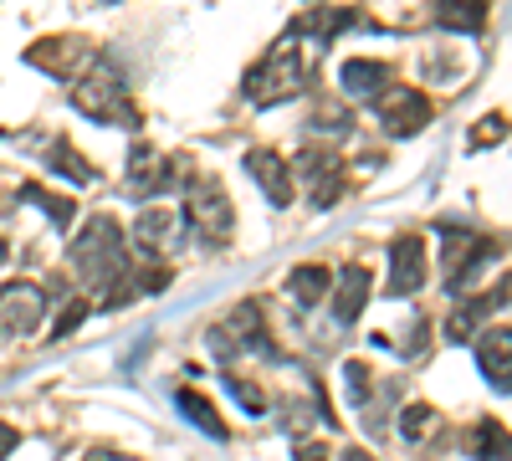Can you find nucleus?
Masks as SVG:
<instances>
[{"label":"nucleus","instance_id":"1","mask_svg":"<svg viewBox=\"0 0 512 461\" xmlns=\"http://www.w3.org/2000/svg\"><path fill=\"white\" fill-rule=\"evenodd\" d=\"M72 272L88 292H98L103 308H118L128 298H139L134 267H128V246H123V231H118L113 216H93L88 226H82V236L72 241Z\"/></svg>","mask_w":512,"mask_h":461},{"label":"nucleus","instance_id":"2","mask_svg":"<svg viewBox=\"0 0 512 461\" xmlns=\"http://www.w3.org/2000/svg\"><path fill=\"white\" fill-rule=\"evenodd\" d=\"M318 57H323V41L308 36L303 26H292L287 36H277L267 47V57L246 72V103L277 108L287 98H303L318 82Z\"/></svg>","mask_w":512,"mask_h":461},{"label":"nucleus","instance_id":"3","mask_svg":"<svg viewBox=\"0 0 512 461\" xmlns=\"http://www.w3.org/2000/svg\"><path fill=\"white\" fill-rule=\"evenodd\" d=\"M72 103H77V113H88L98 123H128V129H139V113L123 93V77L108 62H88L72 77Z\"/></svg>","mask_w":512,"mask_h":461},{"label":"nucleus","instance_id":"4","mask_svg":"<svg viewBox=\"0 0 512 461\" xmlns=\"http://www.w3.org/2000/svg\"><path fill=\"white\" fill-rule=\"evenodd\" d=\"M180 216L195 226V236H200L210 251H221V246L236 236V211H231V195L221 190V180H195Z\"/></svg>","mask_w":512,"mask_h":461},{"label":"nucleus","instance_id":"5","mask_svg":"<svg viewBox=\"0 0 512 461\" xmlns=\"http://www.w3.org/2000/svg\"><path fill=\"white\" fill-rule=\"evenodd\" d=\"M210 354H216L221 364H231L236 354H272V339H267V318L256 303H236L216 328L205 333Z\"/></svg>","mask_w":512,"mask_h":461},{"label":"nucleus","instance_id":"6","mask_svg":"<svg viewBox=\"0 0 512 461\" xmlns=\"http://www.w3.org/2000/svg\"><path fill=\"white\" fill-rule=\"evenodd\" d=\"M374 118H379V129L390 134V139H410V134H420L425 123L436 118V108H431V98H425L420 88L395 82V88H379L374 93Z\"/></svg>","mask_w":512,"mask_h":461},{"label":"nucleus","instance_id":"7","mask_svg":"<svg viewBox=\"0 0 512 461\" xmlns=\"http://www.w3.org/2000/svg\"><path fill=\"white\" fill-rule=\"evenodd\" d=\"M47 318V287L41 282H6L0 287V344L31 339Z\"/></svg>","mask_w":512,"mask_h":461},{"label":"nucleus","instance_id":"8","mask_svg":"<svg viewBox=\"0 0 512 461\" xmlns=\"http://www.w3.org/2000/svg\"><path fill=\"white\" fill-rule=\"evenodd\" d=\"M180 226H185V216L175 205H144L139 221H134V246L144 257H169V251H180V241H185Z\"/></svg>","mask_w":512,"mask_h":461},{"label":"nucleus","instance_id":"9","mask_svg":"<svg viewBox=\"0 0 512 461\" xmlns=\"http://www.w3.org/2000/svg\"><path fill=\"white\" fill-rule=\"evenodd\" d=\"M425 287V236H395L390 241V282H384V292L390 298H415V292Z\"/></svg>","mask_w":512,"mask_h":461},{"label":"nucleus","instance_id":"10","mask_svg":"<svg viewBox=\"0 0 512 461\" xmlns=\"http://www.w3.org/2000/svg\"><path fill=\"white\" fill-rule=\"evenodd\" d=\"M297 170L308 175V190H313V205H318V211H328V205L344 200L349 180H344V164H338L333 149H303V154H297Z\"/></svg>","mask_w":512,"mask_h":461},{"label":"nucleus","instance_id":"11","mask_svg":"<svg viewBox=\"0 0 512 461\" xmlns=\"http://www.w3.org/2000/svg\"><path fill=\"white\" fill-rule=\"evenodd\" d=\"M185 170L180 159H164V149L154 144H134V154H128V195H154L164 190L169 180H175Z\"/></svg>","mask_w":512,"mask_h":461},{"label":"nucleus","instance_id":"12","mask_svg":"<svg viewBox=\"0 0 512 461\" xmlns=\"http://www.w3.org/2000/svg\"><path fill=\"white\" fill-rule=\"evenodd\" d=\"M26 57L41 72H52V77H77L82 67L93 62V52H88V41H82V36H47V41H36Z\"/></svg>","mask_w":512,"mask_h":461},{"label":"nucleus","instance_id":"13","mask_svg":"<svg viewBox=\"0 0 512 461\" xmlns=\"http://www.w3.org/2000/svg\"><path fill=\"white\" fill-rule=\"evenodd\" d=\"M246 175L256 180V190H262L272 205H292V170H287V159L277 149H246Z\"/></svg>","mask_w":512,"mask_h":461},{"label":"nucleus","instance_id":"14","mask_svg":"<svg viewBox=\"0 0 512 461\" xmlns=\"http://www.w3.org/2000/svg\"><path fill=\"white\" fill-rule=\"evenodd\" d=\"M477 364H482V374L492 380L497 395L512 390V333H507V323H497L492 333L477 339Z\"/></svg>","mask_w":512,"mask_h":461},{"label":"nucleus","instance_id":"15","mask_svg":"<svg viewBox=\"0 0 512 461\" xmlns=\"http://www.w3.org/2000/svg\"><path fill=\"white\" fill-rule=\"evenodd\" d=\"M333 318L338 323H354L359 313H364V303H369V267H344L333 277Z\"/></svg>","mask_w":512,"mask_h":461},{"label":"nucleus","instance_id":"16","mask_svg":"<svg viewBox=\"0 0 512 461\" xmlns=\"http://www.w3.org/2000/svg\"><path fill=\"white\" fill-rule=\"evenodd\" d=\"M338 82H344L349 98H374L379 88H390V67L369 62V57H349L344 67H338Z\"/></svg>","mask_w":512,"mask_h":461},{"label":"nucleus","instance_id":"17","mask_svg":"<svg viewBox=\"0 0 512 461\" xmlns=\"http://www.w3.org/2000/svg\"><path fill=\"white\" fill-rule=\"evenodd\" d=\"M441 431H446V415H441L436 405H405V410H400V441H405V446L420 451V446H431Z\"/></svg>","mask_w":512,"mask_h":461},{"label":"nucleus","instance_id":"18","mask_svg":"<svg viewBox=\"0 0 512 461\" xmlns=\"http://www.w3.org/2000/svg\"><path fill=\"white\" fill-rule=\"evenodd\" d=\"M175 405H180V415H185V421H190L195 431H205L210 441H221V446L231 441V431H226V421H221V410L210 405L200 390H180V395H175Z\"/></svg>","mask_w":512,"mask_h":461},{"label":"nucleus","instance_id":"19","mask_svg":"<svg viewBox=\"0 0 512 461\" xmlns=\"http://www.w3.org/2000/svg\"><path fill=\"white\" fill-rule=\"evenodd\" d=\"M328 287H333V277H328V267H318V262H303V267L287 272V292H292L297 308H318V303L328 298Z\"/></svg>","mask_w":512,"mask_h":461},{"label":"nucleus","instance_id":"20","mask_svg":"<svg viewBox=\"0 0 512 461\" xmlns=\"http://www.w3.org/2000/svg\"><path fill=\"white\" fill-rule=\"evenodd\" d=\"M436 21L446 31H466L477 36L487 26V0H436Z\"/></svg>","mask_w":512,"mask_h":461},{"label":"nucleus","instance_id":"21","mask_svg":"<svg viewBox=\"0 0 512 461\" xmlns=\"http://www.w3.org/2000/svg\"><path fill=\"white\" fill-rule=\"evenodd\" d=\"M492 318V298H472V303H461L451 318H446V339L451 344H472L477 339V328Z\"/></svg>","mask_w":512,"mask_h":461},{"label":"nucleus","instance_id":"22","mask_svg":"<svg viewBox=\"0 0 512 461\" xmlns=\"http://www.w3.org/2000/svg\"><path fill=\"white\" fill-rule=\"evenodd\" d=\"M47 164H52L57 175H67V180H72L77 190L98 180V175H93V164L82 159V154H72V144H67V139H52V149H47Z\"/></svg>","mask_w":512,"mask_h":461},{"label":"nucleus","instance_id":"23","mask_svg":"<svg viewBox=\"0 0 512 461\" xmlns=\"http://www.w3.org/2000/svg\"><path fill=\"white\" fill-rule=\"evenodd\" d=\"M466 451H472L477 461H502V456H507V431H502L497 421H482V426L472 431V441H466Z\"/></svg>","mask_w":512,"mask_h":461},{"label":"nucleus","instance_id":"24","mask_svg":"<svg viewBox=\"0 0 512 461\" xmlns=\"http://www.w3.org/2000/svg\"><path fill=\"white\" fill-rule=\"evenodd\" d=\"M349 123H354V118H349V108H344V103H318V113L308 118V134H313V139H318V134L344 139V134H349Z\"/></svg>","mask_w":512,"mask_h":461},{"label":"nucleus","instance_id":"25","mask_svg":"<svg viewBox=\"0 0 512 461\" xmlns=\"http://www.w3.org/2000/svg\"><path fill=\"white\" fill-rule=\"evenodd\" d=\"M221 380H226V390L236 395V405H241L246 415H267V395H262V390H256L251 380H241V374H231V369L221 374Z\"/></svg>","mask_w":512,"mask_h":461},{"label":"nucleus","instance_id":"26","mask_svg":"<svg viewBox=\"0 0 512 461\" xmlns=\"http://www.w3.org/2000/svg\"><path fill=\"white\" fill-rule=\"evenodd\" d=\"M21 200H26V205H41V211H47L57 226H67V221H72V200H57V195H47L41 185H26V190H21Z\"/></svg>","mask_w":512,"mask_h":461},{"label":"nucleus","instance_id":"27","mask_svg":"<svg viewBox=\"0 0 512 461\" xmlns=\"http://www.w3.org/2000/svg\"><path fill=\"white\" fill-rule=\"evenodd\" d=\"M369 364L364 359H349L344 364V390H349V405H369Z\"/></svg>","mask_w":512,"mask_h":461},{"label":"nucleus","instance_id":"28","mask_svg":"<svg viewBox=\"0 0 512 461\" xmlns=\"http://www.w3.org/2000/svg\"><path fill=\"white\" fill-rule=\"evenodd\" d=\"M502 134H507V118L492 113V118H482L472 129V149H492V144H502Z\"/></svg>","mask_w":512,"mask_h":461},{"label":"nucleus","instance_id":"29","mask_svg":"<svg viewBox=\"0 0 512 461\" xmlns=\"http://www.w3.org/2000/svg\"><path fill=\"white\" fill-rule=\"evenodd\" d=\"M88 313H93V308H88V298H72V303L62 308V318L52 323V339H67V333H72L82 318H88Z\"/></svg>","mask_w":512,"mask_h":461},{"label":"nucleus","instance_id":"30","mask_svg":"<svg viewBox=\"0 0 512 461\" xmlns=\"http://www.w3.org/2000/svg\"><path fill=\"white\" fill-rule=\"evenodd\" d=\"M292 461H328V446L323 441H297L292 446Z\"/></svg>","mask_w":512,"mask_h":461},{"label":"nucleus","instance_id":"31","mask_svg":"<svg viewBox=\"0 0 512 461\" xmlns=\"http://www.w3.org/2000/svg\"><path fill=\"white\" fill-rule=\"evenodd\" d=\"M16 441H21V436H16L11 426H0V461H6V456L16 451Z\"/></svg>","mask_w":512,"mask_h":461},{"label":"nucleus","instance_id":"32","mask_svg":"<svg viewBox=\"0 0 512 461\" xmlns=\"http://www.w3.org/2000/svg\"><path fill=\"white\" fill-rule=\"evenodd\" d=\"M82 461H134V456H123V451H108V446H98V451H88Z\"/></svg>","mask_w":512,"mask_h":461},{"label":"nucleus","instance_id":"33","mask_svg":"<svg viewBox=\"0 0 512 461\" xmlns=\"http://www.w3.org/2000/svg\"><path fill=\"white\" fill-rule=\"evenodd\" d=\"M338 461H374V456H369L364 446H349V451H344V456H338Z\"/></svg>","mask_w":512,"mask_h":461},{"label":"nucleus","instance_id":"34","mask_svg":"<svg viewBox=\"0 0 512 461\" xmlns=\"http://www.w3.org/2000/svg\"><path fill=\"white\" fill-rule=\"evenodd\" d=\"M0 262H6V241H0Z\"/></svg>","mask_w":512,"mask_h":461}]
</instances>
